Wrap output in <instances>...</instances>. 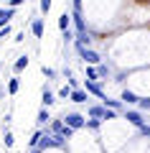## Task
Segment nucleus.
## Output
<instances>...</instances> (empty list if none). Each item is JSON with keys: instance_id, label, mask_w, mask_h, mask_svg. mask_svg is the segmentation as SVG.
I'll return each instance as SVG.
<instances>
[{"instance_id": "f257e3e1", "label": "nucleus", "mask_w": 150, "mask_h": 153, "mask_svg": "<svg viewBox=\"0 0 150 153\" xmlns=\"http://www.w3.org/2000/svg\"><path fill=\"white\" fill-rule=\"evenodd\" d=\"M74 49H76V54H79V59L84 61V64H99V61H104L102 59V54H97L92 46H84V44H79V41H74Z\"/></svg>"}, {"instance_id": "c85d7f7f", "label": "nucleus", "mask_w": 150, "mask_h": 153, "mask_svg": "<svg viewBox=\"0 0 150 153\" xmlns=\"http://www.w3.org/2000/svg\"><path fill=\"white\" fill-rule=\"evenodd\" d=\"M31 153H43V151H41V148H31Z\"/></svg>"}, {"instance_id": "6ab92c4d", "label": "nucleus", "mask_w": 150, "mask_h": 153, "mask_svg": "<svg viewBox=\"0 0 150 153\" xmlns=\"http://www.w3.org/2000/svg\"><path fill=\"white\" fill-rule=\"evenodd\" d=\"M41 135H43V128H38V130H36V133L31 135V140H28V146H31V148H36V146H38V140H41Z\"/></svg>"}, {"instance_id": "1a4fd4ad", "label": "nucleus", "mask_w": 150, "mask_h": 153, "mask_svg": "<svg viewBox=\"0 0 150 153\" xmlns=\"http://www.w3.org/2000/svg\"><path fill=\"white\" fill-rule=\"evenodd\" d=\"M48 120H51V112H48V107H41V110H38V117H36V125H38V128H46Z\"/></svg>"}, {"instance_id": "a211bd4d", "label": "nucleus", "mask_w": 150, "mask_h": 153, "mask_svg": "<svg viewBox=\"0 0 150 153\" xmlns=\"http://www.w3.org/2000/svg\"><path fill=\"white\" fill-rule=\"evenodd\" d=\"M84 128H89V130H99V128H102V120H99V117H89V120L84 123Z\"/></svg>"}, {"instance_id": "423d86ee", "label": "nucleus", "mask_w": 150, "mask_h": 153, "mask_svg": "<svg viewBox=\"0 0 150 153\" xmlns=\"http://www.w3.org/2000/svg\"><path fill=\"white\" fill-rule=\"evenodd\" d=\"M43 31H46V23H43V18H36V16H33V21H31V33H33L36 38H41Z\"/></svg>"}, {"instance_id": "5701e85b", "label": "nucleus", "mask_w": 150, "mask_h": 153, "mask_svg": "<svg viewBox=\"0 0 150 153\" xmlns=\"http://www.w3.org/2000/svg\"><path fill=\"white\" fill-rule=\"evenodd\" d=\"M8 36H10V26L5 23V26H0V41H5Z\"/></svg>"}, {"instance_id": "7ed1b4c3", "label": "nucleus", "mask_w": 150, "mask_h": 153, "mask_svg": "<svg viewBox=\"0 0 150 153\" xmlns=\"http://www.w3.org/2000/svg\"><path fill=\"white\" fill-rule=\"evenodd\" d=\"M84 89L89 94H94L97 100H104V97H107V92L102 89V82H94V79H84Z\"/></svg>"}, {"instance_id": "0eeeda50", "label": "nucleus", "mask_w": 150, "mask_h": 153, "mask_svg": "<svg viewBox=\"0 0 150 153\" xmlns=\"http://www.w3.org/2000/svg\"><path fill=\"white\" fill-rule=\"evenodd\" d=\"M54 102H56V94L51 92L48 87H43V92H41V105H43V107H51Z\"/></svg>"}, {"instance_id": "ddd939ff", "label": "nucleus", "mask_w": 150, "mask_h": 153, "mask_svg": "<svg viewBox=\"0 0 150 153\" xmlns=\"http://www.w3.org/2000/svg\"><path fill=\"white\" fill-rule=\"evenodd\" d=\"M97 74H99V82H102V79H107V76L112 74V69H109V64H104V61H99V64H97Z\"/></svg>"}, {"instance_id": "4468645a", "label": "nucleus", "mask_w": 150, "mask_h": 153, "mask_svg": "<svg viewBox=\"0 0 150 153\" xmlns=\"http://www.w3.org/2000/svg\"><path fill=\"white\" fill-rule=\"evenodd\" d=\"M59 28H61V31H66V28H71V13H61V16H59Z\"/></svg>"}, {"instance_id": "9b49d317", "label": "nucleus", "mask_w": 150, "mask_h": 153, "mask_svg": "<svg viewBox=\"0 0 150 153\" xmlns=\"http://www.w3.org/2000/svg\"><path fill=\"white\" fill-rule=\"evenodd\" d=\"M10 18H16V8H0V26H5L8 21H10Z\"/></svg>"}, {"instance_id": "dca6fc26", "label": "nucleus", "mask_w": 150, "mask_h": 153, "mask_svg": "<svg viewBox=\"0 0 150 153\" xmlns=\"http://www.w3.org/2000/svg\"><path fill=\"white\" fill-rule=\"evenodd\" d=\"M18 89H21V79L18 76L8 79V94H18Z\"/></svg>"}, {"instance_id": "b1692460", "label": "nucleus", "mask_w": 150, "mask_h": 153, "mask_svg": "<svg viewBox=\"0 0 150 153\" xmlns=\"http://www.w3.org/2000/svg\"><path fill=\"white\" fill-rule=\"evenodd\" d=\"M69 94H71V87H69V84L59 89V97H61V100H69Z\"/></svg>"}, {"instance_id": "c756f323", "label": "nucleus", "mask_w": 150, "mask_h": 153, "mask_svg": "<svg viewBox=\"0 0 150 153\" xmlns=\"http://www.w3.org/2000/svg\"><path fill=\"white\" fill-rule=\"evenodd\" d=\"M0 69H3V61H0Z\"/></svg>"}, {"instance_id": "f03ea898", "label": "nucleus", "mask_w": 150, "mask_h": 153, "mask_svg": "<svg viewBox=\"0 0 150 153\" xmlns=\"http://www.w3.org/2000/svg\"><path fill=\"white\" fill-rule=\"evenodd\" d=\"M64 123L69 128H74V130H81V128H84V123H86V117L81 112H66L64 115Z\"/></svg>"}, {"instance_id": "393cba45", "label": "nucleus", "mask_w": 150, "mask_h": 153, "mask_svg": "<svg viewBox=\"0 0 150 153\" xmlns=\"http://www.w3.org/2000/svg\"><path fill=\"white\" fill-rule=\"evenodd\" d=\"M140 135H143V138H148V140H150V123H148V125H145V123L140 125Z\"/></svg>"}, {"instance_id": "bb28decb", "label": "nucleus", "mask_w": 150, "mask_h": 153, "mask_svg": "<svg viewBox=\"0 0 150 153\" xmlns=\"http://www.w3.org/2000/svg\"><path fill=\"white\" fill-rule=\"evenodd\" d=\"M23 3H26V0H8V5H10V8H18V5H23Z\"/></svg>"}, {"instance_id": "cd10ccee", "label": "nucleus", "mask_w": 150, "mask_h": 153, "mask_svg": "<svg viewBox=\"0 0 150 153\" xmlns=\"http://www.w3.org/2000/svg\"><path fill=\"white\" fill-rule=\"evenodd\" d=\"M71 76H74V71H71L69 66H64V79H71Z\"/></svg>"}, {"instance_id": "6e6552de", "label": "nucleus", "mask_w": 150, "mask_h": 153, "mask_svg": "<svg viewBox=\"0 0 150 153\" xmlns=\"http://www.w3.org/2000/svg\"><path fill=\"white\" fill-rule=\"evenodd\" d=\"M89 117H99V120H104V112H107V107L104 105H89Z\"/></svg>"}, {"instance_id": "f8f14e48", "label": "nucleus", "mask_w": 150, "mask_h": 153, "mask_svg": "<svg viewBox=\"0 0 150 153\" xmlns=\"http://www.w3.org/2000/svg\"><path fill=\"white\" fill-rule=\"evenodd\" d=\"M28 61H31V59H28V54H21V56L16 59V64H13V71H16V74H21V71L28 66Z\"/></svg>"}, {"instance_id": "9d476101", "label": "nucleus", "mask_w": 150, "mask_h": 153, "mask_svg": "<svg viewBox=\"0 0 150 153\" xmlns=\"http://www.w3.org/2000/svg\"><path fill=\"white\" fill-rule=\"evenodd\" d=\"M120 100H122L125 105H137V100H140V97H137V94L132 92V89H122V94H120Z\"/></svg>"}, {"instance_id": "f3484780", "label": "nucleus", "mask_w": 150, "mask_h": 153, "mask_svg": "<svg viewBox=\"0 0 150 153\" xmlns=\"http://www.w3.org/2000/svg\"><path fill=\"white\" fill-rule=\"evenodd\" d=\"M48 130H51V133H61V130H64V117H59V120H54V117H51Z\"/></svg>"}, {"instance_id": "4be33fe9", "label": "nucleus", "mask_w": 150, "mask_h": 153, "mask_svg": "<svg viewBox=\"0 0 150 153\" xmlns=\"http://www.w3.org/2000/svg\"><path fill=\"white\" fill-rule=\"evenodd\" d=\"M3 143H5V148H13L16 138H13V133H10V130H5V135H3Z\"/></svg>"}, {"instance_id": "412c9836", "label": "nucleus", "mask_w": 150, "mask_h": 153, "mask_svg": "<svg viewBox=\"0 0 150 153\" xmlns=\"http://www.w3.org/2000/svg\"><path fill=\"white\" fill-rule=\"evenodd\" d=\"M41 74L46 76V79H54V76H56V69H51V66L43 64V66H41Z\"/></svg>"}, {"instance_id": "a878e982", "label": "nucleus", "mask_w": 150, "mask_h": 153, "mask_svg": "<svg viewBox=\"0 0 150 153\" xmlns=\"http://www.w3.org/2000/svg\"><path fill=\"white\" fill-rule=\"evenodd\" d=\"M137 105H140V110H143V112H145V110H150V97H145V100L140 97V100H137Z\"/></svg>"}, {"instance_id": "39448f33", "label": "nucleus", "mask_w": 150, "mask_h": 153, "mask_svg": "<svg viewBox=\"0 0 150 153\" xmlns=\"http://www.w3.org/2000/svg\"><path fill=\"white\" fill-rule=\"evenodd\" d=\"M69 100H71V102H76V105H84L86 100H89V92H86V89H81V87H76V89H71Z\"/></svg>"}, {"instance_id": "2eb2a0df", "label": "nucleus", "mask_w": 150, "mask_h": 153, "mask_svg": "<svg viewBox=\"0 0 150 153\" xmlns=\"http://www.w3.org/2000/svg\"><path fill=\"white\" fill-rule=\"evenodd\" d=\"M102 105H104V107H112V110H117V112H120V110H122V100H109V97H104L102 100Z\"/></svg>"}, {"instance_id": "aec40b11", "label": "nucleus", "mask_w": 150, "mask_h": 153, "mask_svg": "<svg viewBox=\"0 0 150 153\" xmlns=\"http://www.w3.org/2000/svg\"><path fill=\"white\" fill-rule=\"evenodd\" d=\"M51 3H54V0H38V10H41L43 16H46V13L51 10Z\"/></svg>"}, {"instance_id": "20e7f679", "label": "nucleus", "mask_w": 150, "mask_h": 153, "mask_svg": "<svg viewBox=\"0 0 150 153\" xmlns=\"http://www.w3.org/2000/svg\"><path fill=\"white\" fill-rule=\"evenodd\" d=\"M122 117L130 123V125H135V128H140L145 123V117H143V110H125L122 112Z\"/></svg>"}]
</instances>
